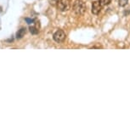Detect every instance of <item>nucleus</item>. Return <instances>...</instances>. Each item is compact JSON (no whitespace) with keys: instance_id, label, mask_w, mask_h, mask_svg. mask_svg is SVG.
<instances>
[{"instance_id":"20e7f679","label":"nucleus","mask_w":130,"mask_h":130,"mask_svg":"<svg viewBox=\"0 0 130 130\" xmlns=\"http://www.w3.org/2000/svg\"><path fill=\"white\" fill-rule=\"evenodd\" d=\"M102 5L100 4V1H94L92 4V13L94 14H98L101 11Z\"/></svg>"},{"instance_id":"39448f33","label":"nucleus","mask_w":130,"mask_h":130,"mask_svg":"<svg viewBox=\"0 0 130 130\" xmlns=\"http://www.w3.org/2000/svg\"><path fill=\"white\" fill-rule=\"evenodd\" d=\"M25 34H26V28H24V27L21 28L18 31H17V33H16V38L17 39L22 38Z\"/></svg>"},{"instance_id":"7ed1b4c3","label":"nucleus","mask_w":130,"mask_h":130,"mask_svg":"<svg viewBox=\"0 0 130 130\" xmlns=\"http://www.w3.org/2000/svg\"><path fill=\"white\" fill-rule=\"evenodd\" d=\"M66 37H67V35H66L65 31L63 30H58L54 34L53 38H54V40L55 42H57V43H62L66 39Z\"/></svg>"},{"instance_id":"1a4fd4ad","label":"nucleus","mask_w":130,"mask_h":130,"mask_svg":"<svg viewBox=\"0 0 130 130\" xmlns=\"http://www.w3.org/2000/svg\"><path fill=\"white\" fill-rule=\"evenodd\" d=\"M59 1H60V0H48L50 4H51V5H53V6H55V5H56V4H58Z\"/></svg>"},{"instance_id":"f03ea898","label":"nucleus","mask_w":130,"mask_h":130,"mask_svg":"<svg viewBox=\"0 0 130 130\" xmlns=\"http://www.w3.org/2000/svg\"><path fill=\"white\" fill-rule=\"evenodd\" d=\"M58 9L61 12L69 10L71 8V3L69 0H60L57 4Z\"/></svg>"},{"instance_id":"f257e3e1","label":"nucleus","mask_w":130,"mask_h":130,"mask_svg":"<svg viewBox=\"0 0 130 130\" xmlns=\"http://www.w3.org/2000/svg\"><path fill=\"white\" fill-rule=\"evenodd\" d=\"M73 11L75 12V14H78V15H81V14H83L87 10V6H86L85 3L82 0H76L73 4Z\"/></svg>"},{"instance_id":"9d476101","label":"nucleus","mask_w":130,"mask_h":130,"mask_svg":"<svg viewBox=\"0 0 130 130\" xmlns=\"http://www.w3.org/2000/svg\"><path fill=\"white\" fill-rule=\"evenodd\" d=\"M26 22H27L28 24H32L34 22V20L28 19V18H26Z\"/></svg>"},{"instance_id":"423d86ee","label":"nucleus","mask_w":130,"mask_h":130,"mask_svg":"<svg viewBox=\"0 0 130 130\" xmlns=\"http://www.w3.org/2000/svg\"><path fill=\"white\" fill-rule=\"evenodd\" d=\"M29 30H30L31 34H38L39 31L38 26H31L30 27H29Z\"/></svg>"},{"instance_id":"0eeeda50","label":"nucleus","mask_w":130,"mask_h":130,"mask_svg":"<svg viewBox=\"0 0 130 130\" xmlns=\"http://www.w3.org/2000/svg\"><path fill=\"white\" fill-rule=\"evenodd\" d=\"M100 3L102 6H106L111 3V0H100Z\"/></svg>"},{"instance_id":"6e6552de","label":"nucleus","mask_w":130,"mask_h":130,"mask_svg":"<svg viewBox=\"0 0 130 130\" xmlns=\"http://www.w3.org/2000/svg\"><path fill=\"white\" fill-rule=\"evenodd\" d=\"M127 2H128V0H118V4L119 6L124 7L125 5L127 4Z\"/></svg>"}]
</instances>
